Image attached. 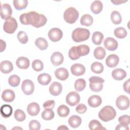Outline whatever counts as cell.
<instances>
[{
  "label": "cell",
  "instance_id": "obj_1",
  "mask_svg": "<svg viewBox=\"0 0 130 130\" xmlns=\"http://www.w3.org/2000/svg\"><path fill=\"white\" fill-rule=\"evenodd\" d=\"M20 22L23 25H31L39 28L44 26L47 19L43 14H40L35 11H30L21 14L19 17Z\"/></svg>",
  "mask_w": 130,
  "mask_h": 130
},
{
  "label": "cell",
  "instance_id": "obj_2",
  "mask_svg": "<svg viewBox=\"0 0 130 130\" xmlns=\"http://www.w3.org/2000/svg\"><path fill=\"white\" fill-rule=\"evenodd\" d=\"M116 115L114 108L111 106L104 107L99 112V118L103 121L107 122L113 119Z\"/></svg>",
  "mask_w": 130,
  "mask_h": 130
},
{
  "label": "cell",
  "instance_id": "obj_3",
  "mask_svg": "<svg viewBox=\"0 0 130 130\" xmlns=\"http://www.w3.org/2000/svg\"><path fill=\"white\" fill-rule=\"evenodd\" d=\"M90 36L89 30L84 28H77L72 34V38L75 42H81L87 40Z\"/></svg>",
  "mask_w": 130,
  "mask_h": 130
},
{
  "label": "cell",
  "instance_id": "obj_4",
  "mask_svg": "<svg viewBox=\"0 0 130 130\" xmlns=\"http://www.w3.org/2000/svg\"><path fill=\"white\" fill-rule=\"evenodd\" d=\"M78 11L74 7H70L66 10L63 14V18L66 22L70 24L75 23L79 17Z\"/></svg>",
  "mask_w": 130,
  "mask_h": 130
},
{
  "label": "cell",
  "instance_id": "obj_5",
  "mask_svg": "<svg viewBox=\"0 0 130 130\" xmlns=\"http://www.w3.org/2000/svg\"><path fill=\"white\" fill-rule=\"evenodd\" d=\"M89 87L90 89L94 92L101 91L103 88V83L105 82V80L97 76H92L89 79Z\"/></svg>",
  "mask_w": 130,
  "mask_h": 130
},
{
  "label": "cell",
  "instance_id": "obj_6",
  "mask_svg": "<svg viewBox=\"0 0 130 130\" xmlns=\"http://www.w3.org/2000/svg\"><path fill=\"white\" fill-rule=\"evenodd\" d=\"M18 27V23L13 17H10L6 20L3 25L4 30L8 34H13Z\"/></svg>",
  "mask_w": 130,
  "mask_h": 130
},
{
  "label": "cell",
  "instance_id": "obj_7",
  "mask_svg": "<svg viewBox=\"0 0 130 130\" xmlns=\"http://www.w3.org/2000/svg\"><path fill=\"white\" fill-rule=\"evenodd\" d=\"M116 105L120 110H126L129 106V100L127 96L121 95L117 98L116 100Z\"/></svg>",
  "mask_w": 130,
  "mask_h": 130
},
{
  "label": "cell",
  "instance_id": "obj_8",
  "mask_svg": "<svg viewBox=\"0 0 130 130\" xmlns=\"http://www.w3.org/2000/svg\"><path fill=\"white\" fill-rule=\"evenodd\" d=\"M49 39L54 42L59 41L62 37L63 33L62 30L58 28H51L48 33Z\"/></svg>",
  "mask_w": 130,
  "mask_h": 130
},
{
  "label": "cell",
  "instance_id": "obj_9",
  "mask_svg": "<svg viewBox=\"0 0 130 130\" xmlns=\"http://www.w3.org/2000/svg\"><path fill=\"white\" fill-rule=\"evenodd\" d=\"M80 100V96L79 94L75 92V91H71L69 92L66 99V101L67 103L71 106H74L77 105Z\"/></svg>",
  "mask_w": 130,
  "mask_h": 130
},
{
  "label": "cell",
  "instance_id": "obj_10",
  "mask_svg": "<svg viewBox=\"0 0 130 130\" xmlns=\"http://www.w3.org/2000/svg\"><path fill=\"white\" fill-rule=\"evenodd\" d=\"M21 89L23 93L26 95L31 94L34 91V84L30 80L26 79L22 83Z\"/></svg>",
  "mask_w": 130,
  "mask_h": 130
},
{
  "label": "cell",
  "instance_id": "obj_11",
  "mask_svg": "<svg viewBox=\"0 0 130 130\" xmlns=\"http://www.w3.org/2000/svg\"><path fill=\"white\" fill-rule=\"evenodd\" d=\"M12 14V10L10 5L4 4L1 7V17L3 19L7 20L11 17Z\"/></svg>",
  "mask_w": 130,
  "mask_h": 130
},
{
  "label": "cell",
  "instance_id": "obj_12",
  "mask_svg": "<svg viewBox=\"0 0 130 130\" xmlns=\"http://www.w3.org/2000/svg\"><path fill=\"white\" fill-rule=\"evenodd\" d=\"M104 45L106 49L110 51H114L118 47V42L113 38H107L104 42Z\"/></svg>",
  "mask_w": 130,
  "mask_h": 130
},
{
  "label": "cell",
  "instance_id": "obj_13",
  "mask_svg": "<svg viewBox=\"0 0 130 130\" xmlns=\"http://www.w3.org/2000/svg\"><path fill=\"white\" fill-rule=\"evenodd\" d=\"M71 71L73 75L79 76L85 73V68L81 63H75L71 66Z\"/></svg>",
  "mask_w": 130,
  "mask_h": 130
},
{
  "label": "cell",
  "instance_id": "obj_14",
  "mask_svg": "<svg viewBox=\"0 0 130 130\" xmlns=\"http://www.w3.org/2000/svg\"><path fill=\"white\" fill-rule=\"evenodd\" d=\"M51 61L54 66H58L63 61V56L59 52H54L50 58Z\"/></svg>",
  "mask_w": 130,
  "mask_h": 130
},
{
  "label": "cell",
  "instance_id": "obj_15",
  "mask_svg": "<svg viewBox=\"0 0 130 130\" xmlns=\"http://www.w3.org/2000/svg\"><path fill=\"white\" fill-rule=\"evenodd\" d=\"M62 85L57 82H54L50 85L49 87V92L51 94L54 96L59 95L62 91Z\"/></svg>",
  "mask_w": 130,
  "mask_h": 130
},
{
  "label": "cell",
  "instance_id": "obj_16",
  "mask_svg": "<svg viewBox=\"0 0 130 130\" xmlns=\"http://www.w3.org/2000/svg\"><path fill=\"white\" fill-rule=\"evenodd\" d=\"M119 61V57L116 54H110L106 59V64L109 68H114L117 66Z\"/></svg>",
  "mask_w": 130,
  "mask_h": 130
},
{
  "label": "cell",
  "instance_id": "obj_17",
  "mask_svg": "<svg viewBox=\"0 0 130 130\" xmlns=\"http://www.w3.org/2000/svg\"><path fill=\"white\" fill-rule=\"evenodd\" d=\"M13 70L12 63L9 60H4L0 63V70L4 74H8Z\"/></svg>",
  "mask_w": 130,
  "mask_h": 130
},
{
  "label": "cell",
  "instance_id": "obj_18",
  "mask_svg": "<svg viewBox=\"0 0 130 130\" xmlns=\"http://www.w3.org/2000/svg\"><path fill=\"white\" fill-rule=\"evenodd\" d=\"M15 98L14 92L11 89L4 90L2 94V98L4 102H12Z\"/></svg>",
  "mask_w": 130,
  "mask_h": 130
},
{
  "label": "cell",
  "instance_id": "obj_19",
  "mask_svg": "<svg viewBox=\"0 0 130 130\" xmlns=\"http://www.w3.org/2000/svg\"><path fill=\"white\" fill-rule=\"evenodd\" d=\"M40 110L39 105L35 102L30 103L27 107V112L31 116L37 115Z\"/></svg>",
  "mask_w": 130,
  "mask_h": 130
},
{
  "label": "cell",
  "instance_id": "obj_20",
  "mask_svg": "<svg viewBox=\"0 0 130 130\" xmlns=\"http://www.w3.org/2000/svg\"><path fill=\"white\" fill-rule=\"evenodd\" d=\"M55 76L59 80L63 81L69 77V73L68 70L63 68H59L55 71Z\"/></svg>",
  "mask_w": 130,
  "mask_h": 130
},
{
  "label": "cell",
  "instance_id": "obj_21",
  "mask_svg": "<svg viewBox=\"0 0 130 130\" xmlns=\"http://www.w3.org/2000/svg\"><path fill=\"white\" fill-rule=\"evenodd\" d=\"M102 98L98 95L90 96L88 99V104L89 106L93 108L99 107L102 104Z\"/></svg>",
  "mask_w": 130,
  "mask_h": 130
},
{
  "label": "cell",
  "instance_id": "obj_22",
  "mask_svg": "<svg viewBox=\"0 0 130 130\" xmlns=\"http://www.w3.org/2000/svg\"><path fill=\"white\" fill-rule=\"evenodd\" d=\"M16 66L21 69H26L29 66V59L24 56H21L17 58L16 61Z\"/></svg>",
  "mask_w": 130,
  "mask_h": 130
},
{
  "label": "cell",
  "instance_id": "obj_23",
  "mask_svg": "<svg viewBox=\"0 0 130 130\" xmlns=\"http://www.w3.org/2000/svg\"><path fill=\"white\" fill-rule=\"evenodd\" d=\"M112 76L115 80L120 81L126 77V72L122 69H116L112 71Z\"/></svg>",
  "mask_w": 130,
  "mask_h": 130
},
{
  "label": "cell",
  "instance_id": "obj_24",
  "mask_svg": "<svg viewBox=\"0 0 130 130\" xmlns=\"http://www.w3.org/2000/svg\"><path fill=\"white\" fill-rule=\"evenodd\" d=\"M82 122V119L79 116L72 115L71 116L69 120L68 123L69 125L73 128H76L79 127Z\"/></svg>",
  "mask_w": 130,
  "mask_h": 130
},
{
  "label": "cell",
  "instance_id": "obj_25",
  "mask_svg": "<svg viewBox=\"0 0 130 130\" xmlns=\"http://www.w3.org/2000/svg\"><path fill=\"white\" fill-rule=\"evenodd\" d=\"M38 82L42 85H48L51 81V77L47 73H42L40 74L38 77Z\"/></svg>",
  "mask_w": 130,
  "mask_h": 130
},
{
  "label": "cell",
  "instance_id": "obj_26",
  "mask_svg": "<svg viewBox=\"0 0 130 130\" xmlns=\"http://www.w3.org/2000/svg\"><path fill=\"white\" fill-rule=\"evenodd\" d=\"M12 108L9 105H3L1 108V115L4 118L9 117L12 115Z\"/></svg>",
  "mask_w": 130,
  "mask_h": 130
},
{
  "label": "cell",
  "instance_id": "obj_27",
  "mask_svg": "<svg viewBox=\"0 0 130 130\" xmlns=\"http://www.w3.org/2000/svg\"><path fill=\"white\" fill-rule=\"evenodd\" d=\"M91 11L95 14H99L103 9V4L100 1H95L90 6Z\"/></svg>",
  "mask_w": 130,
  "mask_h": 130
},
{
  "label": "cell",
  "instance_id": "obj_28",
  "mask_svg": "<svg viewBox=\"0 0 130 130\" xmlns=\"http://www.w3.org/2000/svg\"><path fill=\"white\" fill-rule=\"evenodd\" d=\"M35 45L39 49L41 50H46L48 45L47 40L42 37L38 38L36 40Z\"/></svg>",
  "mask_w": 130,
  "mask_h": 130
},
{
  "label": "cell",
  "instance_id": "obj_29",
  "mask_svg": "<svg viewBox=\"0 0 130 130\" xmlns=\"http://www.w3.org/2000/svg\"><path fill=\"white\" fill-rule=\"evenodd\" d=\"M106 53L105 49L102 47H96L93 52V55L95 58L101 60L105 58Z\"/></svg>",
  "mask_w": 130,
  "mask_h": 130
},
{
  "label": "cell",
  "instance_id": "obj_30",
  "mask_svg": "<svg viewBox=\"0 0 130 130\" xmlns=\"http://www.w3.org/2000/svg\"><path fill=\"white\" fill-rule=\"evenodd\" d=\"M104 39L103 34L100 31H95L92 36V41L93 43L96 45H100Z\"/></svg>",
  "mask_w": 130,
  "mask_h": 130
},
{
  "label": "cell",
  "instance_id": "obj_31",
  "mask_svg": "<svg viewBox=\"0 0 130 130\" xmlns=\"http://www.w3.org/2000/svg\"><path fill=\"white\" fill-rule=\"evenodd\" d=\"M76 50L78 55L85 56L87 55L90 51L89 47L86 45H80L78 46H76Z\"/></svg>",
  "mask_w": 130,
  "mask_h": 130
},
{
  "label": "cell",
  "instance_id": "obj_32",
  "mask_svg": "<svg viewBox=\"0 0 130 130\" xmlns=\"http://www.w3.org/2000/svg\"><path fill=\"white\" fill-rule=\"evenodd\" d=\"M28 4L27 0H14L13 5L17 10H21L26 8Z\"/></svg>",
  "mask_w": 130,
  "mask_h": 130
},
{
  "label": "cell",
  "instance_id": "obj_33",
  "mask_svg": "<svg viewBox=\"0 0 130 130\" xmlns=\"http://www.w3.org/2000/svg\"><path fill=\"white\" fill-rule=\"evenodd\" d=\"M93 23V18L92 16L89 14L83 15L80 19V23L82 25L90 26Z\"/></svg>",
  "mask_w": 130,
  "mask_h": 130
},
{
  "label": "cell",
  "instance_id": "obj_34",
  "mask_svg": "<svg viewBox=\"0 0 130 130\" xmlns=\"http://www.w3.org/2000/svg\"><path fill=\"white\" fill-rule=\"evenodd\" d=\"M91 70L95 74L102 73L104 71L103 65L99 62H94L91 65Z\"/></svg>",
  "mask_w": 130,
  "mask_h": 130
},
{
  "label": "cell",
  "instance_id": "obj_35",
  "mask_svg": "<svg viewBox=\"0 0 130 130\" xmlns=\"http://www.w3.org/2000/svg\"><path fill=\"white\" fill-rule=\"evenodd\" d=\"M57 114L61 117H64L68 116L70 113L69 108L64 105H61L59 106L57 108Z\"/></svg>",
  "mask_w": 130,
  "mask_h": 130
},
{
  "label": "cell",
  "instance_id": "obj_36",
  "mask_svg": "<svg viewBox=\"0 0 130 130\" xmlns=\"http://www.w3.org/2000/svg\"><path fill=\"white\" fill-rule=\"evenodd\" d=\"M114 34L116 37L119 39H123L126 37L127 32L124 27H119L115 29L114 31Z\"/></svg>",
  "mask_w": 130,
  "mask_h": 130
},
{
  "label": "cell",
  "instance_id": "obj_37",
  "mask_svg": "<svg viewBox=\"0 0 130 130\" xmlns=\"http://www.w3.org/2000/svg\"><path fill=\"white\" fill-rule=\"evenodd\" d=\"M86 86V82L83 79H78L76 80L74 87L77 91H81L84 89Z\"/></svg>",
  "mask_w": 130,
  "mask_h": 130
},
{
  "label": "cell",
  "instance_id": "obj_38",
  "mask_svg": "<svg viewBox=\"0 0 130 130\" xmlns=\"http://www.w3.org/2000/svg\"><path fill=\"white\" fill-rule=\"evenodd\" d=\"M89 128L91 130H95V129H105L106 128L104 127L101 123L97 120L93 119L90 121L88 125Z\"/></svg>",
  "mask_w": 130,
  "mask_h": 130
},
{
  "label": "cell",
  "instance_id": "obj_39",
  "mask_svg": "<svg viewBox=\"0 0 130 130\" xmlns=\"http://www.w3.org/2000/svg\"><path fill=\"white\" fill-rule=\"evenodd\" d=\"M111 19L114 24H119L121 22L122 18L120 14L117 11H114L111 13Z\"/></svg>",
  "mask_w": 130,
  "mask_h": 130
},
{
  "label": "cell",
  "instance_id": "obj_40",
  "mask_svg": "<svg viewBox=\"0 0 130 130\" xmlns=\"http://www.w3.org/2000/svg\"><path fill=\"white\" fill-rule=\"evenodd\" d=\"M42 118L45 120H50L54 117V113L51 109H45L41 114Z\"/></svg>",
  "mask_w": 130,
  "mask_h": 130
},
{
  "label": "cell",
  "instance_id": "obj_41",
  "mask_svg": "<svg viewBox=\"0 0 130 130\" xmlns=\"http://www.w3.org/2000/svg\"><path fill=\"white\" fill-rule=\"evenodd\" d=\"M20 81V77L16 75H13L11 76L8 79V82L10 86L12 87L17 86Z\"/></svg>",
  "mask_w": 130,
  "mask_h": 130
},
{
  "label": "cell",
  "instance_id": "obj_42",
  "mask_svg": "<svg viewBox=\"0 0 130 130\" xmlns=\"http://www.w3.org/2000/svg\"><path fill=\"white\" fill-rule=\"evenodd\" d=\"M14 118L18 121L21 122L25 119L26 115L22 110L17 109L14 112Z\"/></svg>",
  "mask_w": 130,
  "mask_h": 130
},
{
  "label": "cell",
  "instance_id": "obj_43",
  "mask_svg": "<svg viewBox=\"0 0 130 130\" xmlns=\"http://www.w3.org/2000/svg\"><path fill=\"white\" fill-rule=\"evenodd\" d=\"M32 68L37 72L41 71L44 68L43 63L39 59H35L32 62Z\"/></svg>",
  "mask_w": 130,
  "mask_h": 130
},
{
  "label": "cell",
  "instance_id": "obj_44",
  "mask_svg": "<svg viewBox=\"0 0 130 130\" xmlns=\"http://www.w3.org/2000/svg\"><path fill=\"white\" fill-rule=\"evenodd\" d=\"M18 41L23 44H25L27 43L28 38L27 34L23 31H20L18 32L17 35Z\"/></svg>",
  "mask_w": 130,
  "mask_h": 130
},
{
  "label": "cell",
  "instance_id": "obj_45",
  "mask_svg": "<svg viewBox=\"0 0 130 130\" xmlns=\"http://www.w3.org/2000/svg\"><path fill=\"white\" fill-rule=\"evenodd\" d=\"M69 56L72 60H76L80 58L77 52L76 46H73L70 48L69 51Z\"/></svg>",
  "mask_w": 130,
  "mask_h": 130
},
{
  "label": "cell",
  "instance_id": "obj_46",
  "mask_svg": "<svg viewBox=\"0 0 130 130\" xmlns=\"http://www.w3.org/2000/svg\"><path fill=\"white\" fill-rule=\"evenodd\" d=\"M41 124L36 120H32L29 123V128L30 130H39L40 129Z\"/></svg>",
  "mask_w": 130,
  "mask_h": 130
},
{
  "label": "cell",
  "instance_id": "obj_47",
  "mask_svg": "<svg viewBox=\"0 0 130 130\" xmlns=\"http://www.w3.org/2000/svg\"><path fill=\"white\" fill-rule=\"evenodd\" d=\"M129 116L127 115H124L119 117L118 121L120 124L125 125H128V124H129Z\"/></svg>",
  "mask_w": 130,
  "mask_h": 130
},
{
  "label": "cell",
  "instance_id": "obj_48",
  "mask_svg": "<svg viewBox=\"0 0 130 130\" xmlns=\"http://www.w3.org/2000/svg\"><path fill=\"white\" fill-rule=\"evenodd\" d=\"M43 106L45 109H52L55 106V102L54 100H48L46 101Z\"/></svg>",
  "mask_w": 130,
  "mask_h": 130
},
{
  "label": "cell",
  "instance_id": "obj_49",
  "mask_svg": "<svg viewBox=\"0 0 130 130\" xmlns=\"http://www.w3.org/2000/svg\"><path fill=\"white\" fill-rule=\"evenodd\" d=\"M87 110V107L83 104H79L76 108V111L79 114H83Z\"/></svg>",
  "mask_w": 130,
  "mask_h": 130
},
{
  "label": "cell",
  "instance_id": "obj_50",
  "mask_svg": "<svg viewBox=\"0 0 130 130\" xmlns=\"http://www.w3.org/2000/svg\"><path fill=\"white\" fill-rule=\"evenodd\" d=\"M129 84H130L129 79H128L124 83L123 86L124 90L128 93H129Z\"/></svg>",
  "mask_w": 130,
  "mask_h": 130
},
{
  "label": "cell",
  "instance_id": "obj_51",
  "mask_svg": "<svg viewBox=\"0 0 130 130\" xmlns=\"http://www.w3.org/2000/svg\"><path fill=\"white\" fill-rule=\"evenodd\" d=\"M115 129H123V130H128L129 128L128 127V125H123L122 124H119L117 125V126L115 128Z\"/></svg>",
  "mask_w": 130,
  "mask_h": 130
},
{
  "label": "cell",
  "instance_id": "obj_52",
  "mask_svg": "<svg viewBox=\"0 0 130 130\" xmlns=\"http://www.w3.org/2000/svg\"><path fill=\"white\" fill-rule=\"evenodd\" d=\"M1 52H3L6 49V42L5 41H4L3 40H1Z\"/></svg>",
  "mask_w": 130,
  "mask_h": 130
},
{
  "label": "cell",
  "instance_id": "obj_53",
  "mask_svg": "<svg viewBox=\"0 0 130 130\" xmlns=\"http://www.w3.org/2000/svg\"><path fill=\"white\" fill-rule=\"evenodd\" d=\"M127 1H122V0H115V1H111V2L115 5H120L122 3H124L126 2Z\"/></svg>",
  "mask_w": 130,
  "mask_h": 130
},
{
  "label": "cell",
  "instance_id": "obj_54",
  "mask_svg": "<svg viewBox=\"0 0 130 130\" xmlns=\"http://www.w3.org/2000/svg\"><path fill=\"white\" fill-rule=\"evenodd\" d=\"M57 129H68V128L67 126H66V125H60L59 127H58Z\"/></svg>",
  "mask_w": 130,
  "mask_h": 130
},
{
  "label": "cell",
  "instance_id": "obj_55",
  "mask_svg": "<svg viewBox=\"0 0 130 130\" xmlns=\"http://www.w3.org/2000/svg\"><path fill=\"white\" fill-rule=\"evenodd\" d=\"M13 129H22V128H21V127H14V128H12Z\"/></svg>",
  "mask_w": 130,
  "mask_h": 130
}]
</instances>
